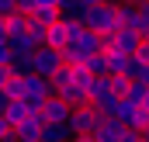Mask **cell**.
I'll use <instances>...</instances> for the list:
<instances>
[{"label": "cell", "mask_w": 149, "mask_h": 142, "mask_svg": "<svg viewBox=\"0 0 149 142\" xmlns=\"http://www.w3.org/2000/svg\"><path fill=\"white\" fill-rule=\"evenodd\" d=\"M10 63V49H7V38L0 42V66H7Z\"/></svg>", "instance_id": "603a6c76"}, {"label": "cell", "mask_w": 149, "mask_h": 142, "mask_svg": "<svg viewBox=\"0 0 149 142\" xmlns=\"http://www.w3.org/2000/svg\"><path fill=\"white\" fill-rule=\"evenodd\" d=\"M121 132H125V128H121L118 121L104 118V121H101V128H97L90 139H94V142H121Z\"/></svg>", "instance_id": "4fadbf2b"}, {"label": "cell", "mask_w": 149, "mask_h": 142, "mask_svg": "<svg viewBox=\"0 0 149 142\" xmlns=\"http://www.w3.org/2000/svg\"><path fill=\"white\" fill-rule=\"evenodd\" d=\"M111 121H118V125H121V128H128V132H139V107L128 104V101H114Z\"/></svg>", "instance_id": "9c48e42d"}, {"label": "cell", "mask_w": 149, "mask_h": 142, "mask_svg": "<svg viewBox=\"0 0 149 142\" xmlns=\"http://www.w3.org/2000/svg\"><path fill=\"white\" fill-rule=\"evenodd\" d=\"M45 31H49V24H42V21H35V17H31V21H28V35L35 38L38 45H42V42H45Z\"/></svg>", "instance_id": "d6986e66"}, {"label": "cell", "mask_w": 149, "mask_h": 142, "mask_svg": "<svg viewBox=\"0 0 149 142\" xmlns=\"http://www.w3.org/2000/svg\"><path fill=\"white\" fill-rule=\"evenodd\" d=\"M42 121L45 125H70V118H73V107L66 104V101H59V97H49L45 104H42Z\"/></svg>", "instance_id": "52a82bcc"}, {"label": "cell", "mask_w": 149, "mask_h": 142, "mask_svg": "<svg viewBox=\"0 0 149 142\" xmlns=\"http://www.w3.org/2000/svg\"><path fill=\"white\" fill-rule=\"evenodd\" d=\"M101 121H104V114L97 111L94 104H87V107H76L73 111V118H70V132H73V139H90L97 128H101Z\"/></svg>", "instance_id": "3957f363"}, {"label": "cell", "mask_w": 149, "mask_h": 142, "mask_svg": "<svg viewBox=\"0 0 149 142\" xmlns=\"http://www.w3.org/2000/svg\"><path fill=\"white\" fill-rule=\"evenodd\" d=\"M142 111H149V87H146V97H142Z\"/></svg>", "instance_id": "f1b7e54d"}, {"label": "cell", "mask_w": 149, "mask_h": 142, "mask_svg": "<svg viewBox=\"0 0 149 142\" xmlns=\"http://www.w3.org/2000/svg\"><path fill=\"white\" fill-rule=\"evenodd\" d=\"M128 83H132L128 76H111V90H114V97H118V101L125 97V90H128Z\"/></svg>", "instance_id": "ffe728a7"}, {"label": "cell", "mask_w": 149, "mask_h": 142, "mask_svg": "<svg viewBox=\"0 0 149 142\" xmlns=\"http://www.w3.org/2000/svg\"><path fill=\"white\" fill-rule=\"evenodd\" d=\"M10 104V97H7V94H3V90H0V111H3V107Z\"/></svg>", "instance_id": "83f0119b"}, {"label": "cell", "mask_w": 149, "mask_h": 142, "mask_svg": "<svg viewBox=\"0 0 149 142\" xmlns=\"http://www.w3.org/2000/svg\"><path fill=\"white\" fill-rule=\"evenodd\" d=\"M139 45H142V38H139V35H132V31H125V28H118L114 35H104V52L135 56V52H139Z\"/></svg>", "instance_id": "5b68a950"}, {"label": "cell", "mask_w": 149, "mask_h": 142, "mask_svg": "<svg viewBox=\"0 0 149 142\" xmlns=\"http://www.w3.org/2000/svg\"><path fill=\"white\" fill-rule=\"evenodd\" d=\"M73 142H94V139H87V135H83V139H73Z\"/></svg>", "instance_id": "f546056e"}, {"label": "cell", "mask_w": 149, "mask_h": 142, "mask_svg": "<svg viewBox=\"0 0 149 142\" xmlns=\"http://www.w3.org/2000/svg\"><path fill=\"white\" fill-rule=\"evenodd\" d=\"M49 97H56L52 94V87H49V80H42V76H21V94H17V101L28 107V111H42V104L49 101Z\"/></svg>", "instance_id": "7a4b0ae2"}, {"label": "cell", "mask_w": 149, "mask_h": 142, "mask_svg": "<svg viewBox=\"0 0 149 142\" xmlns=\"http://www.w3.org/2000/svg\"><path fill=\"white\" fill-rule=\"evenodd\" d=\"M70 42H73V21H63V17H59V21L49 24V31H45V42H42V45L52 49V52H63Z\"/></svg>", "instance_id": "8992f818"}, {"label": "cell", "mask_w": 149, "mask_h": 142, "mask_svg": "<svg viewBox=\"0 0 149 142\" xmlns=\"http://www.w3.org/2000/svg\"><path fill=\"white\" fill-rule=\"evenodd\" d=\"M59 70H63V56H59V52H52V49H45V45H38L35 52H31V76L52 80Z\"/></svg>", "instance_id": "277c9868"}, {"label": "cell", "mask_w": 149, "mask_h": 142, "mask_svg": "<svg viewBox=\"0 0 149 142\" xmlns=\"http://www.w3.org/2000/svg\"><path fill=\"white\" fill-rule=\"evenodd\" d=\"M7 139H10V125L0 118V142H7Z\"/></svg>", "instance_id": "cb8c5ba5"}, {"label": "cell", "mask_w": 149, "mask_h": 142, "mask_svg": "<svg viewBox=\"0 0 149 142\" xmlns=\"http://www.w3.org/2000/svg\"><path fill=\"white\" fill-rule=\"evenodd\" d=\"M83 28H90V31H97V35H114V31L121 28V21H118V7H114V3L87 7V14H83Z\"/></svg>", "instance_id": "6da1fadb"}, {"label": "cell", "mask_w": 149, "mask_h": 142, "mask_svg": "<svg viewBox=\"0 0 149 142\" xmlns=\"http://www.w3.org/2000/svg\"><path fill=\"white\" fill-rule=\"evenodd\" d=\"M3 94H7L10 101H17V94H21V76H10L7 87H3Z\"/></svg>", "instance_id": "44dd1931"}, {"label": "cell", "mask_w": 149, "mask_h": 142, "mask_svg": "<svg viewBox=\"0 0 149 142\" xmlns=\"http://www.w3.org/2000/svg\"><path fill=\"white\" fill-rule=\"evenodd\" d=\"M42 125H45V121H42V114L35 111V114H28V118L10 132V139H17V142H42Z\"/></svg>", "instance_id": "ba28073f"}, {"label": "cell", "mask_w": 149, "mask_h": 142, "mask_svg": "<svg viewBox=\"0 0 149 142\" xmlns=\"http://www.w3.org/2000/svg\"><path fill=\"white\" fill-rule=\"evenodd\" d=\"M87 73H90V76H108V56H104V52L90 56V59H87Z\"/></svg>", "instance_id": "e0dca14e"}, {"label": "cell", "mask_w": 149, "mask_h": 142, "mask_svg": "<svg viewBox=\"0 0 149 142\" xmlns=\"http://www.w3.org/2000/svg\"><path fill=\"white\" fill-rule=\"evenodd\" d=\"M108 56V76H125L128 73V59L132 56H118V52H104Z\"/></svg>", "instance_id": "2e32d148"}, {"label": "cell", "mask_w": 149, "mask_h": 142, "mask_svg": "<svg viewBox=\"0 0 149 142\" xmlns=\"http://www.w3.org/2000/svg\"><path fill=\"white\" fill-rule=\"evenodd\" d=\"M28 114H35V111H28V107L21 104V101H10V104L0 111V118H3L7 125H10V132H14V128H17V125H21V121H24Z\"/></svg>", "instance_id": "8fae6325"}, {"label": "cell", "mask_w": 149, "mask_h": 142, "mask_svg": "<svg viewBox=\"0 0 149 142\" xmlns=\"http://www.w3.org/2000/svg\"><path fill=\"white\" fill-rule=\"evenodd\" d=\"M83 7H101V3H108V0H80Z\"/></svg>", "instance_id": "484cf974"}, {"label": "cell", "mask_w": 149, "mask_h": 142, "mask_svg": "<svg viewBox=\"0 0 149 142\" xmlns=\"http://www.w3.org/2000/svg\"><path fill=\"white\" fill-rule=\"evenodd\" d=\"M7 49H10V56H31V52L38 49V42L24 31V35H10L7 38Z\"/></svg>", "instance_id": "7c38bea8"}, {"label": "cell", "mask_w": 149, "mask_h": 142, "mask_svg": "<svg viewBox=\"0 0 149 142\" xmlns=\"http://www.w3.org/2000/svg\"><path fill=\"white\" fill-rule=\"evenodd\" d=\"M28 21H31V14H21V10L7 14V17H3V24H7V38H10V35H24V31H28Z\"/></svg>", "instance_id": "5bb4252c"}, {"label": "cell", "mask_w": 149, "mask_h": 142, "mask_svg": "<svg viewBox=\"0 0 149 142\" xmlns=\"http://www.w3.org/2000/svg\"><path fill=\"white\" fill-rule=\"evenodd\" d=\"M135 142H142V135H139V139H135Z\"/></svg>", "instance_id": "4dcf8cb0"}, {"label": "cell", "mask_w": 149, "mask_h": 142, "mask_svg": "<svg viewBox=\"0 0 149 142\" xmlns=\"http://www.w3.org/2000/svg\"><path fill=\"white\" fill-rule=\"evenodd\" d=\"M132 80H135V83H142V87H149V66H146V63L132 73Z\"/></svg>", "instance_id": "7402d4cb"}, {"label": "cell", "mask_w": 149, "mask_h": 142, "mask_svg": "<svg viewBox=\"0 0 149 142\" xmlns=\"http://www.w3.org/2000/svg\"><path fill=\"white\" fill-rule=\"evenodd\" d=\"M70 125H42V142H70Z\"/></svg>", "instance_id": "9a60e30c"}, {"label": "cell", "mask_w": 149, "mask_h": 142, "mask_svg": "<svg viewBox=\"0 0 149 142\" xmlns=\"http://www.w3.org/2000/svg\"><path fill=\"white\" fill-rule=\"evenodd\" d=\"M142 97H146V87H142V83H135V80H132V83H128V90H125V97H121V101H128V104H135V107H142Z\"/></svg>", "instance_id": "ac0fdd59"}, {"label": "cell", "mask_w": 149, "mask_h": 142, "mask_svg": "<svg viewBox=\"0 0 149 142\" xmlns=\"http://www.w3.org/2000/svg\"><path fill=\"white\" fill-rule=\"evenodd\" d=\"M76 0H56V7H59V10H66V7H73Z\"/></svg>", "instance_id": "4316f807"}, {"label": "cell", "mask_w": 149, "mask_h": 142, "mask_svg": "<svg viewBox=\"0 0 149 142\" xmlns=\"http://www.w3.org/2000/svg\"><path fill=\"white\" fill-rule=\"evenodd\" d=\"M31 3V17L42 21V24H52V21H59V7H56V0H28Z\"/></svg>", "instance_id": "30bf717a"}, {"label": "cell", "mask_w": 149, "mask_h": 142, "mask_svg": "<svg viewBox=\"0 0 149 142\" xmlns=\"http://www.w3.org/2000/svg\"><path fill=\"white\" fill-rule=\"evenodd\" d=\"M7 80H10V70H7V66H0V90L7 87Z\"/></svg>", "instance_id": "d4e9b609"}]
</instances>
